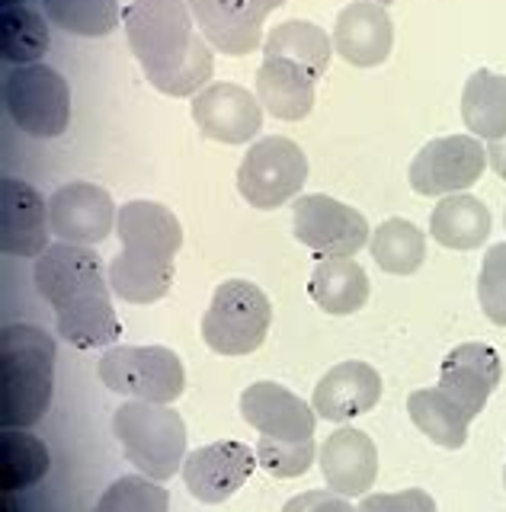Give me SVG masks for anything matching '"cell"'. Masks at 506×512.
<instances>
[{"mask_svg": "<svg viewBox=\"0 0 506 512\" xmlns=\"http://www.w3.org/2000/svg\"><path fill=\"white\" fill-rule=\"evenodd\" d=\"M125 39L154 90L196 96L215 71L209 39L196 32L186 0H129L122 10Z\"/></svg>", "mask_w": 506, "mask_h": 512, "instance_id": "cell-1", "label": "cell"}, {"mask_svg": "<svg viewBox=\"0 0 506 512\" xmlns=\"http://www.w3.org/2000/svg\"><path fill=\"white\" fill-rule=\"evenodd\" d=\"M33 279L39 295L52 304L61 340L77 349H97L119 340L122 324L109 301V272L84 244H52L36 256Z\"/></svg>", "mask_w": 506, "mask_h": 512, "instance_id": "cell-2", "label": "cell"}, {"mask_svg": "<svg viewBox=\"0 0 506 512\" xmlns=\"http://www.w3.org/2000/svg\"><path fill=\"white\" fill-rule=\"evenodd\" d=\"M116 234L122 253L109 263V285L129 304L161 301L173 285V256L183 247V224L161 202L119 205Z\"/></svg>", "mask_w": 506, "mask_h": 512, "instance_id": "cell-3", "label": "cell"}, {"mask_svg": "<svg viewBox=\"0 0 506 512\" xmlns=\"http://www.w3.org/2000/svg\"><path fill=\"white\" fill-rule=\"evenodd\" d=\"M55 391V340L33 324L0 333V420L4 429L36 426Z\"/></svg>", "mask_w": 506, "mask_h": 512, "instance_id": "cell-4", "label": "cell"}, {"mask_svg": "<svg viewBox=\"0 0 506 512\" xmlns=\"http://www.w3.org/2000/svg\"><path fill=\"white\" fill-rule=\"evenodd\" d=\"M113 432L125 461L151 480H170L186 461V426L170 404L129 400L113 416Z\"/></svg>", "mask_w": 506, "mask_h": 512, "instance_id": "cell-5", "label": "cell"}, {"mask_svg": "<svg viewBox=\"0 0 506 512\" xmlns=\"http://www.w3.org/2000/svg\"><path fill=\"white\" fill-rule=\"evenodd\" d=\"M273 308L270 298L253 282H221L202 317V340L218 356H247L260 349L270 333Z\"/></svg>", "mask_w": 506, "mask_h": 512, "instance_id": "cell-6", "label": "cell"}, {"mask_svg": "<svg viewBox=\"0 0 506 512\" xmlns=\"http://www.w3.org/2000/svg\"><path fill=\"white\" fill-rule=\"evenodd\" d=\"M4 109L33 138H58L71 125V87L49 64H17L4 74Z\"/></svg>", "mask_w": 506, "mask_h": 512, "instance_id": "cell-7", "label": "cell"}, {"mask_svg": "<svg viewBox=\"0 0 506 512\" xmlns=\"http://www.w3.org/2000/svg\"><path fill=\"white\" fill-rule=\"evenodd\" d=\"M97 372L109 391L151 404H173L186 388L183 362L167 346H116L103 352Z\"/></svg>", "mask_w": 506, "mask_h": 512, "instance_id": "cell-8", "label": "cell"}, {"mask_svg": "<svg viewBox=\"0 0 506 512\" xmlns=\"http://www.w3.org/2000/svg\"><path fill=\"white\" fill-rule=\"evenodd\" d=\"M308 180V157L289 138H260L237 167V192L260 212L286 205Z\"/></svg>", "mask_w": 506, "mask_h": 512, "instance_id": "cell-9", "label": "cell"}, {"mask_svg": "<svg viewBox=\"0 0 506 512\" xmlns=\"http://www.w3.org/2000/svg\"><path fill=\"white\" fill-rule=\"evenodd\" d=\"M487 148L474 135H449L426 141L410 160L407 180L420 196H455L481 180Z\"/></svg>", "mask_w": 506, "mask_h": 512, "instance_id": "cell-10", "label": "cell"}, {"mask_svg": "<svg viewBox=\"0 0 506 512\" xmlns=\"http://www.w3.org/2000/svg\"><path fill=\"white\" fill-rule=\"evenodd\" d=\"M292 234L302 247L334 260V256H356L366 247L369 221L356 208L314 192V196H298L292 205Z\"/></svg>", "mask_w": 506, "mask_h": 512, "instance_id": "cell-11", "label": "cell"}, {"mask_svg": "<svg viewBox=\"0 0 506 512\" xmlns=\"http://www.w3.org/2000/svg\"><path fill=\"white\" fill-rule=\"evenodd\" d=\"M199 32L215 52L241 58L257 52L263 42V23L286 0H186Z\"/></svg>", "mask_w": 506, "mask_h": 512, "instance_id": "cell-12", "label": "cell"}, {"mask_svg": "<svg viewBox=\"0 0 506 512\" xmlns=\"http://www.w3.org/2000/svg\"><path fill=\"white\" fill-rule=\"evenodd\" d=\"M119 208L113 196L97 183H68L58 186L49 199V221L52 234L65 244H100L116 231Z\"/></svg>", "mask_w": 506, "mask_h": 512, "instance_id": "cell-13", "label": "cell"}, {"mask_svg": "<svg viewBox=\"0 0 506 512\" xmlns=\"http://www.w3.org/2000/svg\"><path fill=\"white\" fill-rule=\"evenodd\" d=\"M257 452L244 442H215L196 448L193 455H186L183 461V480L186 490L196 496L199 503H225L247 484V477L257 468Z\"/></svg>", "mask_w": 506, "mask_h": 512, "instance_id": "cell-14", "label": "cell"}, {"mask_svg": "<svg viewBox=\"0 0 506 512\" xmlns=\"http://www.w3.org/2000/svg\"><path fill=\"white\" fill-rule=\"evenodd\" d=\"M49 202L36 186L4 176L0 180V247L10 256H42L49 250Z\"/></svg>", "mask_w": 506, "mask_h": 512, "instance_id": "cell-15", "label": "cell"}, {"mask_svg": "<svg viewBox=\"0 0 506 512\" xmlns=\"http://www.w3.org/2000/svg\"><path fill=\"white\" fill-rule=\"evenodd\" d=\"M196 128L221 144H247L263 128V109L253 93L237 84H209L193 100Z\"/></svg>", "mask_w": 506, "mask_h": 512, "instance_id": "cell-16", "label": "cell"}, {"mask_svg": "<svg viewBox=\"0 0 506 512\" xmlns=\"http://www.w3.org/2000/svg\"><path fill=\"white\" fill-rule=\"evenodd\" d=\"M241 416L257 432H263V436L286 439V442L314 439V426H318L314 407L276 381L250 384L241 394Z\"/></svg>", "mask_w": 506, "mask_h": 512, "instance_id": "cell-17", "label": "cell"}, {"mask_svg": "<svg viewBox=\"0 0 506 512\" xmlns=\"http://www.w3.org/2000/svg\"><path fill=\"white\" fill-rule=\"evenodd\" d=\"M394 45L391 16L375 0H353L337 16L334 52L353 68H378Z\"/></svg>", "mask_w": 506, "mask_h": 512, "instance_id": "cell-18", "label": "cell"}, {"mask_svg": "<svg viewBox=\"0 0 506 512\" xmlns=\"http://www.w3.org/2000/svg\"><path fill=\"white\" fill-rule=\"evenodd\" d=\"M382 400V375L369 362H340L318 381L311 407L330 423H346L353 416L375 410Z\"/></svg>", "mask_w": 506, "mask_h": 512, "instance_id": "cell-19", "label": "cell"}, {"mask_svg": "<svg viewBox=\"0 0 506 512\" xmlns=\"http://www.w3.org/2000/svg\"><path fill=\"white\" fill-rule=\"evenodd\" d=\"M503 378V362L494 346L462 343L455 346L439 368V388L449 391L471 416H478L487 397L497 391Z\"/></svg>", "mask_w": 506, "mask_h": 512, "instance_id": "cell-20", "label": "cell"}, {"mask_svg": "<svg viewBox=\"0 0 506 512\" xmlns=\"http://www.w3.org/2000/svg\"><path fill=\"white\" fill-rule=\"evenodd\" d=\"M321 471L327 487L340 496H366L378 477V448L356 426L330 432L321 448Z\"/></svg>", "mask_w": 506, "mask_h": 512, "instance_id": "cell-21", "label": "cell"}, {"mask_svg": "<svg viewBox=\"0 0 506 512\" xmlns=\"http://www.w3.org/2000/svg\"><path fill=\"white\" fill-rule=\"evenodd\" d=\"M318 80L292 61L263 58L257 71V100L270 116L282 122H298L314 109Z\"/></svg>", "mask_w": 506, "mask_h": 512, "instance_id": "cell-22", "label": "cell"}, {"mask_svg": "<svg viewBox=\"0 0 506 512\" xmlns=\"http://www.w3.org/2000/svg\"><path fill=\"white\" fill-rule=\"evenodd\" d=\"M308 295L327 314H356L362 304L369 301V276L353 256H334V260H321L311 272Z\"/></svg>", "mask_w": 506, "mask_h": 512, "instance_id": "cell-23", "label": "cell"}, {"mask_svg": "<svg viewBox=\"0 0 506 512\" xmlns=\"http://www.w3.org/2000/svg\"><path fill=\"white\" fill-rule=\"evenodd\" d=\"M407 413L423 436L442 448H462L468 439V426L474 420V416L458 404L449 391H442L439 384L436 388H420L410 394Z\"/></svg>", "mask_w": 506, "mask_h": 512, "instance_id": "cell-24", "label": "cell"}, {"mask_svg": "<svg viewBox=\"0 0 506 512\" xmlns=\"http://www.w3.org/2000/svg\"><path fill=\"white\" fill-rule=\"evenodd\" d=\"M263 58H282L298 64L314 80H321L330 58H334V39L321 26L308 20H289L279 23L263 42Z\"/></svg>", "mask_w": 506, "mask_h": 512, "instance_id": "cell-25", "label": "cell"}, {"mask_svg": "<svg viewBox=\"0 0 506 512\" xmlns=\"http://www.w3.org/2000/svg\"><path fill=\"white\" fill-rule=\"evenodd\" d=\"M430 234L449 250H474L490 234V212L481 199L468 192L446 196L430 215Z\"/></svg>", "mask_w": 506, "mask_h": 512, "instance_id": "cell-26", "label": "cell"}, {"mask_svg": "<svg viewBox=\"0 0 506 512\" xmlns=\"http://www.w3.org/2000/svg\"><path fill=\"white\" fill-rule=\"evenodd\" d=\"M462 119L474 138H506V74L474 71L462 90Z\"/></svg>", "mask_w": 506, "mask_h": 512, "instance_id": "cell-27", "label": "cell"}, {"mask_svg": "<svg viewBox=\"0 0 506 512\" xmlns=\"http://www.w3.org/2000/svg\"><path fill=\"white\" fill-rule=\"evenodd\" d=\"M369 250L375 263L391 276H410L426 260V234L407 218H388L375 228Z\"/></svg>", "mask_w": 506, "mask_h": 512, "instance_id": "cell-28", "label": "cell"}, {"mask_svg": "<svg viewBox=\"0 0 506 512\" xmlns=\"http://www.w3.org/2000/svg\"><path fill=\"white\" fill-rule=\"evenodd\" d=\"M49 48V26L29 7H7L0 16V55L7 64H39Z\"/></svg>", "mask_w": 506, "mask_h": 512, "instance_id": "cell-29", "label": "cell"}, {"mask_svg": "<svg viewBox=\"0 0 506 512\" xmlns=\"http://www.w3.org/2000/svg\"><path fill=\"white\" fill-rule=\"evenodd\" d=\"M42 7L71 36L100 39L119 26V0H42Z\"/></svg>", "mask_w": 506, "mask_h": 512, "instance_id": "cell-30", "label": "cell"}, {"mask_svg": "<svg viewBox=\"0 0 506 512\" xmlns=\"http://www.w3.org/2000/svg\"><path fill=\"white\" fill-rule=\"evenodd\" d=\"M49 471V448L26 432H4V487L23 490Z\"/></svg>", "mask_w": 506, "mask_h": 512, "instance_id": "cell-31", "label": "cell"}, {"mask_svg": "<svg viewBox=\"0 0 506 512\" xmlns=\"http://www.w3.org/2000/svg\"><path fill=\"white\" fill-rule=\"evenodd\" d=\"M167 490L145 474L119 477L106 487L93 512H167Z\"/></svg>", "mask_w": 506, "mask_h": 512, "instance_id": "cell-32", "label": "cell"}, {"mask_svg": "<svg viewBox=\"0 0 506 512\" xmlns=\"http://www.w3.org/2000/svg\"><path fill=\"white\" fill-rule=\"evenodd\" d=\"M257 461L263 471H270L273 477H302L311 464L318 448H314V439H302V442H286V439H273L263 436L257 442Z\"/></svg>", "mask_w": 506, "mask_h": 512, "instance_id": "cell-33", "label": "cell"}, {"mask_svg": "<svg viewBox=\"0 0 506 512\" xmlns=\"http://www.w3.org/2000/svg\"><path fill=\"white\" fill-rule=\"evenodd\" d=\"M478 301L490 324L506 327V244L490 247L481 276H478Z\"/></svg>", "mask_w": 506, "mask_h": 512, "instance_id": "cell-34", "label": "cell"}, {"mask_svg": "<svg viewBox=\"0 0 506 512\" xmlns=\"http://www.w3.org/2000/svg\"><path fill=\"white\" fill-rule=\"evenodd\" d=\"M359 512H436V500L426 490H401V493H375L362 496Z\"/></svg>", "mask_w": 506, "mask_h": 512, "instance_id": "cell-35", "label": "cell"}, {"mask_svg": "<svg viewBox=\"0 0 506 512\" xmlns=\"http://www.w3.org/2000/svg\"><path fill=\"white\" fill-rule=\"evenodd\" d=\"M282 512H359L346 503V496L334 490H308L302 496H292V500L282 506Z\"/></svg>", "mask_w": 506, "mask_h": 512, "instance_id": "cell-36", "label": "cell"}, {"mask_svg": "<svg viewBox=\"0 0 506 512\" xmlns=\"http://www.w3.org/2000/svg\"><path fill=\"white\" fill-rule=\"evenodd\" d=\"M487 164L494 167L497 176L506 180V138H497V141L487 144Z\"/></svg>", "mask_w": 506, "mask_h": 512, "instance_id": "cell-37", "label": "cell"}, {"mask_svg": "<svg viewBox=\"0 0 506 512\" xmlns=\"http://www.w3.org/2000/svg\"><path fill=\"white\" fill-rule=\"evenodd\" d=\"M375 4H382V7H385V4H391V0H375Z\"/></svg>", "mask_w": 506, "mask_h": 512, "instance_id": "cell-38", "label": "cell"}, {"mask_svg": "<svg viewBox=\"0 0 506 512\" xmlns=\"http://www.w3.org/2000/svg\"><path fill=\"white\" fill-rule=\"evenodd\" d=\"M503 480H506V471H503Z\"/></svg>", "mask_w": 506, "mask_h": 512, "instance_id": "cell-39", "label": "cell"}]
</instances>
